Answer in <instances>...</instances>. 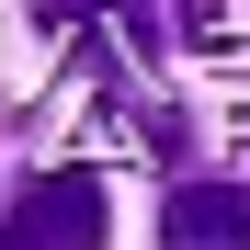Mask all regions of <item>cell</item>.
Returning <instances> with one entry per match:
<instances>
[{"instance_id": "7a4b0ae2", "label": "cell", "mask_w": 250, "mask_h": 250, "mask_svg": "<svg viewBox=\"0 0 250 250\" xmlns=\"http://www.w3.org/2000/svg\"><path fill=\"white\" fill-rule=\"evenodd\" d=\"M159 239L171 250H250V182H171V205H159Z\"/></svg>"}, {"instance_id": "6da1fadb", "label": "cell", "mask_w": 250, "mask_h": 250, "mask_svg": "<svg viewBox=\"0 0 250 250\" xmlns=\"http://www.w3.org/2000/svg\"><path fill=\"white\" fill-rule=\"evenodd\" d=\"M0 250H103V182L91 171H34L0 216Z\"/></svg>"}, {"instance_id": "3957f363", "label": "cell", "mask_w": 250, "mask_h": 250, "mask_svg": "<svg viewBox=\"0 0 250 250\" xmlns=\"http://www.w3.org/2000/svg\"><path fill=\"white\" fill-rule=\"evenodd\" d=\"M137 148L182 182V159H193V114H182V103H137Z\"/></svg>"}]
</instances>
